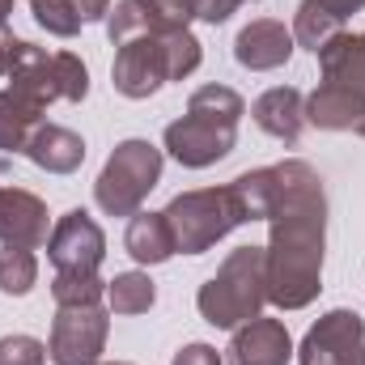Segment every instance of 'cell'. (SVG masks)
<instances>
[{
	"label": "cell",
	"instance_id": "1",
	"mask_svg": "<svg viewBox=\"0 0 365 365\" xmlns=\"http://www.w3.org/2000/svg\"><path fill=\"white\" fill-rule=\"evenodd\" d=\"M268 225V302L276 310H306L323 293L327 255V191L310 162H276V208Z\"/></svg>",
	"mask_w": 365,
	"mask_h": 365
},
{
	"label": "cell",
	"instance_id": "2",
	"mask_svg": "<svg viewBox=\"0 0 365 365\" xmlns=\"http://www.w3.org/2000/svg\"><path fill=\"white\" fill-rule=\"evenodd\" d=\"M200 60H204V47H200V38L187 26L140 34V38H128L115 51L110 86H115V93H123L132 102H145L166 81H187L200 68Z\"/></svg>",
	"mask_w": 365,
	"mask_h": 365
},
{
	"label": "cell",
	"instance_id": "3",
	"mask_svg": "<svg viewBox=\"0 0 365 365\" xmlns=\"http://www.w3.org/2000/svg\"><path fill=\"white\" fill-rule=\"evenodd\" d=\"M319 90L306 98V123L353 132L365 115V34H340L319 51Z\"/></svg>",
	"mask_w": 365,
	"mask_h": 365
},
{
	"label": "cell",
	"instance_id": "4",
	"mask_svg": "<svg viewBox=\"0 0 365 365\" xmlns=\"http://www.w3.org/2000/svg\"><path fill=\"white\" fill-rule=\"evenodd\" d=\"M268 306V255L264 247H238L195 293V310L208 327L234 331L259 319Z\"/></svg>",
	"mask_w": 365,
	"mask_h": 365
},
{
	"label": "cell",
	"instance_id": "5",
	"mask_svg": "<svg viewBox=\"0 0 365 365\" xmlns=\"http://www.w3.org/2000/svg\"><path fill=\"white\" fill-rule=\"evenodd\" d=\"M9 90L30 106L47 110L51 102H86L90 98V68L73 51H43L38 43L17 38L9 56Z\"/></svg>",
	"mask_w": 365,
	"mask_h": 365
},
{
	"label": "cell",
	"instance_id": "6",
	"mask_svg": "<svg viewBox=\"0 0 365 365\" xmlns=\"http://www.w3.org/2000/svg\"><path fill=\"white\" fill-rule=\"evenodd\" d=\"M162 166L166 158L153 140H140V136L119 140L93 179V204L106 217H136L149 191L162 182Z\"/></svg>",
	"mask_w": 365,
	"mask_h": 365
},
{
	"label": "cell",
	"instance_id": "7",
	"mask_svg": "<svg viewBox=\"0 0 365 365\" xmlns=\"http://www.w3.org/2000/svg\"><path fill=\"white\" fill-rule=\"evenodd\" d=\"M170 234H175V251L179 255H204L208 247H217L221 238H230L242 221V208L225 187H195V191H179L166 208Z\"/></svg>",
	"mask_w": 365,
	"mask_h": 365
},
{
	"label": "cell",
	"instance_id": "8",
	"mask_svg": "<svg viewBox=\"0 0 365 365\" xmlns=\"http://www.w3.org/2000/svg\"><path fill=\"white\" fill-rule=\"evenodd\" d=\"M106 336H110V310H106V302L56 306L47 357H51V365H98L102 353H106Z\"/></svg>",
	"mask_w": 365,
	"mask_h": 365
},
{
	"label": "cell",
	"instance_id": "9",
	"mask_svg": "<svg viewBox=\"0 0 365 365\" xmlns=\"http://www.w3.org/2000/svg\"><path fill=\"white\" fill-rule=\"evenodd\" d=\"M162 140H166V153H170L179 166H187V170H208V166H217V162H225V158L234 153V145H238V123L187 106L182 119L166 123V136H162Z\"/></svg>",
	"mask_w": 365,
	"mask_h": 365
},
{
	"label": "cell",
	"instance_id": "10",
	"mask_svg": "<svg viewBox=\"0 0 365 365\" xmlns=\"http://www.w3.org/2000/svg\"><path fill=\"white\" fill-rule=\"evenodd\" d=\"M297 365H365V319L357 310H327L297 344Z\"/></svg>",
	"mask_w": 365,
	"mask_h": 365
},
{
	"label": "cell",
	"instance_id": "11",
	"mask_svg": "<svg viewBox=\"0 0 365 365\" xmlns=\"http://www.w3.org/2000/svg\"><path fill=\"white\" fill-rule=\"evenodd\" d=\"M47 255L56 272H73V276H98L102 259H106V234L93 221L86 208H68L47 238Z\"/></svg>",
	"mask_w": 365,
	"mask_h": 365
},
{
	"label": "cell",
	"instance_id": "12",
	"mask_svg": "<svg viewBox=\"0 0 365 365\" xmlns=\"http://www.w3.org/2000/svg\"><path fill=\"white\" fill-rule=\"evenodd\" d=\"M47 238H51L47 204L26 187H0V242L38 251L47 247Z\"/></svg>",
	"mask_w": 365,
	"mask_h": 365
},
{
	"label": "cell",
	"instance_id": "13",
	"mask_svg": "<svg viewBox=\"0 0 365 365\" xmlns=\"http://www.w3.org/2000/svg\"><path fill=\"white\" fill-rule=\"evenodd\" d=\"M297 357L293 336L280 319H251L242 327H234L230 349H225V365H289Z\"/></svg>",
	"mask_w": 365,
	"mask_h": 365
},
{
	"label": "cell",
	"instance_id": "14",
	"mask_svg": "<svg viewBox=\"0 0 365 365\" xmlns=\"http://www.w3.org/2000/svg\"><path fill=\"white\" fill-rule=\"evenodd\" d=\"M293 30L276 17H255L238 30L234 38V60L247 68V73H272V68H284L289 56H293Z\"/></svg>",
	"mask_w": 365,
	"mask_h": 365
},
{
	"label": "cell",
	"instance_id": "15",
	"mask_svg": "<svg viewBox=\"0 0 365 365\" xmlns=\"http://www.w3.org/2000/svg\"><path fill=\"white\" fill-rule=\"evenodd\" d=\"M251 119L259 132H268L272 140L297 145L302 128H306V93L293 86H272L251 102Z\"/></svg>",
	"mask_w": 365,
	"mask_h": 365
},
{
	"label": "cell",
	"instance_id": "16",
	"mask_svg": "<svg viewBox=\"0 0 365 365\" xmlns=\"http://www.w3.org/2000/svg\"><path fill=\"white\" fill-rule=\"evenodd\" d=\"M38 170H47V175H73V170H81V162H86V140L73 132V128H60V123H38L34 132H30V140H26V149H21Z\"/></svg>",
	"mask_w": 365,
	"mask_h": 365
},
{
	"label": "cell",
	"instance_id": "17",
	"mask_svg": "<svg viewBox=\"0 0 365 365\" xmlns=\"http://www.w3.org/2000/svg\"><path fill=\"white\" fill-rule=\"evenodd\" d=\"M123 251H128L140 268H158V264H166L170 255H179L166 212H136V217H128Z\"/></svg>",
	"mask_w": 365,
	"mask_h": 365
},
{
	"label": "cell",
	"instance_id": "18",
	"mask_svg": "<svg viewBox=\"0 0 365 365\" xmlns=\"http://www.w3.org/2000/svg\"><path fill=\"white\" fill-rule=\"evenodd\" d=\"M289 30H293V43H297V47H306V51L319 56L331 38L344 34V21H340L336 13H327L319 0H302L297 13H293V26H289Z\"/></svg>",
	"mask_w": 365,
	"mask_h": 365
},
{
	"label": "cell",
	"instance_id": "19",
	"mask_svg": "<svg viewBox=\"0 0 365 365\" xmlns=\"http://www.w3.org/2000/svg\"><path fill=\"white\" fill-rule=\"evenodd\" d=\"M43 123V110L13 90H0V153H21L30 132Z\"/></svg>",
	"mask_w": 365,
	"mask_h": 365
},
{
	"label": "cell",
	"instance_id": "20",
	"mask_svg": "<svg viewBox=\"0 0 365 365\" xmlns=\"http://www.w3.org/2000/svg\"><path fill=\"white\" fill-rule=\"evenodd\" d=\"M158 30H170V26L158 21L149 0H115L106 13V38L115 47H123L128 38H140V34H158Z\"/></svg>",
	"mask_w": 365,
	"mask_h": 365
},
{
	"label": "cell",
	"instance_id": "21",
	"mask_svg": "<svg viewBox=\"0 0 365 365\" xmlns=\"http://www.w3.org/2000/svg\"><path fill=\"white\" fill-rule=\"evenodd\" d=\"M158 302V284L149 280V272H119L115 280H106V310L110 314H145Z\"/></svg>",
	"mask_w": 365,
	"mask_h": 365
},
{
	"label": "cell",
	"instance_id": "22",
	"mask_svg": "<svg viewBox=\"0 0 365 365\" xmlns=\"http://www.w3.org/2000/svg\"><path fill=\"white\" fill-rule=\"evenodd\" d=\"M38 284V259L26 247H4L0 251V293L9 297H26Z\"/></svg>",
	"mask_w": 365,
	"mask_h": 365
},
{
	"label": "cell",
	"instance_id": "23",
	"mask_svg": "<svg viewBox=\"0 0 365 365\" xmlns=\"http://www.w3.org/2000/svg\"><path fill=\"white\" fill-rule=\"evenodd\" d=\"M30 13H34V21L47 30V34H56V38H73V34H81V9L73 4V0H30Z\"/></svg>",
	"mask_w": 365,
	"mask_h": 365
},
{
	"label": "cell",
	"instance_id": "24",
	"mask_svg": "<svg viewBox=\"0 0 365 365\" xmlns=\"http://www.w3.org/2000/svg\"><path fill=\"white\" fill-rule=\"evenodd\" d=\"M187 106L191 110H204V115H217V119H230V123H238L242 115H247V102H242V93L230 90V86H200V90L187 98Z\"/></svg>",
	"mask_w": 365,
	"mask_h": 365
},
{
	"label": "cell",
	"instance_id": "25",
	"mask_svg": "<svg viewBox=\"0 0 365 365\" xmlns=\"http://www.w3.org/2000/svg\"><path fill=\"white\" fill-rule=\"evenodd\" d=\"M51 297H56V306H90V302H106V280H102V276L56 272L51 276Z\"/></svg>",
	"mask_w": 365,
	"mask_h": 365
},
{
	"label": "cell",
	"instance_id": "26",
	"mask_svg": "<svg viewBox=\"0 0 365 365\" xmlns=\"http://www.w3.org/2000/svg\"><path fill=\"white\" fill-rule=\"evenodd\" d=\"M47 344L38 336H26V331H13V336H0V365H47Z\"/></svg>",
	"mask_w": 365,
	"mask_h": 365
},
{
	"label": "cell",
	"instance_id": "27",
	"mask_svg": "<svg viewBox=\"0 0 365 365\" xmlns=\"http://www.w3.org/2000/svg\"><path fill=\"white\" fill-rule=\"evenodd\" d=\"M162 26H191L204 13V0H149Z\"/></svg>",
	"mask_w": 365,
	"mask_h": 365
},
{
	"label": "cell",
	"instance_id": "28",
	"mask_svg": "<svg viewBox=\"0 0 365 365\" xmlns=\"http://www.w3.org/2000/svg\"><path fill=\"white\" fill-rule=\"evenodd\" d=\"M170 365H225V357H221L212 344L195 340V344H182L179 353H175V361H170Z\"/></svg>",
	"mask_w": 365,
	"mask_h": 365
},
{
	"label": "cell",
	"instance_id": "29",
	"mask_svg": "<svg viewBox=\"0 0 365 365\" xmlns=\"http://www.w3.org/2000/svg\"><path fill=\"white\" fill-rule=\"evenodd\" d=\"M242 4H251V0H204V13H200V21H208V26H221V21H230Z\"/></svg>",
	"mask_w": 365,
	"mask_h": 365
},
{
	"label": "cell",
	"instance_id": "30",
	"mask_svg": "<svg viewBox=\"0 0 365 365\" xmlns=\"http://www.w3.org/2000/svg\"><path fill=\"white\" fill-rule=\"evenodd\" d=\"M77 9H81V21H106V13H110V0H73Z\"/></svg>",
	"mask_w": 365,
	"mask_h": 365
},
{
	"label": "cell",
	"instance_id": "31",
	"mask_svg": "<svg viewBox=\"0 0 365 365\" xmlns=\"http://www.w3.org/2000/svg\"><path fill=\"white\" fill-rule=\"evenodd\" d=\"M319 4H323L327 13H336L340 21H349L353 13H361V9H365V0H319Z\"/></svg>",
	"mask_w": 365,
	"mask_h": 365
},
{
	"label": "cell",
	"instance_id": "32",
	"mask_svg": "<svg viewBox=\"0 0 365 365\" xmlns=\"http://www.w3.org/2000/svg\"><path fill=\"white\" fill-rule=\"evenodd\" d=\"M13 47H17V38L9 34V26H0V77L9 73V56H13Z\"/></svg>",
	"mask_w": 365,
	"mask_h": 365
},
{
	"label": "cell",
	"instance_id": "33",
	"mask_svg": "<svg viewBox=\"0 0 365 365\" xmlns=\"http://www.w3.org/2000/svg\"><path fill=\"white\" fill-rule=\"evenodd\" d=\"M13 4H17V0H0V26L9 21V13H13Z\"/></svg>",
	"mask_w": 365,
	"mask_h": 365
},
{
	"label": "cell",
	"instance_id": "34",
	"mask_svg": "<svg viewBox=\"0 0 365 365\" xmlns=\"http://www.w3.org/2000/svg\"><path fill=\"white\" fill-rule=\"evenodd\" d=\"M353 132H357V136H365V115H361V123H357V128H353Z\"/></svg>",
	"mask_w": 365,
	"mask_h": 365
},
{
	"label": "cell",
	"instance_id": "35",
	"mask_svg": "<svg viewBox=\"0 0 365 365\" xmlns=\"http://www.w3.org/2000/svg\"><path fill=\"white\" fill-rule=\"evenodd\" d=\"M98 365H132V361H98Z\"/></svg>",
	"mask_w": 365,
	"mask_h": 365
}]
</instances>
